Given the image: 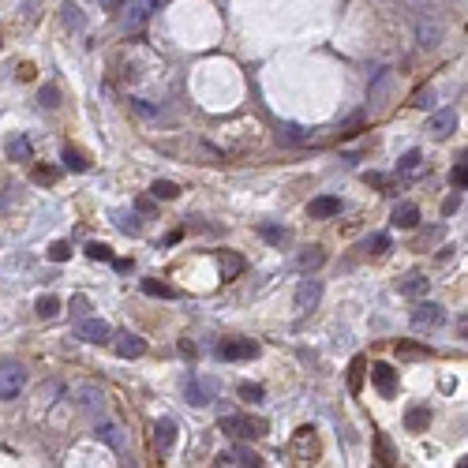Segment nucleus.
Instances as JSON below:
<instances>
[{"instance_id": "nucleus-1", "label": "nucleus", "mask_w": 468, "mask_h": 468, "mask_svg": "<svg viewBox=\"0 0 468 468\" xmlns=\"http://www.w3.org/2000/svg\"><path fill=\"white\" fill-rule=\"evenodd\" d=\"M27 386V371L19 363H0V401H15Z\"/></svg>"}, {"instance_id": "nucleus-2", "label": "nucleus", "mask_w": 468, "mask_h": 468, "mask_svg": "<svg viewBox=\"0 0 468 468\" xmlns=\"http://www.w3.org/2000/svg\"><path fill=\"white\" fill-rule=\"evenodd\" d=\"M157 4H161V0H128V4H124V30H142L150 23V15L157 12Z\"/></svg>"}, {"instance_id": "nucleus-3", "label": "nucleus", "mask_w": 468, "mask_h": 468, "mask_svg": "<svg viewBox=\"0 0 468 468\" xmlns=\"http://www.w3.org/2000/svg\"><path fill=\"white\" fill-rule=\"evenodd\" d=\"M221 431H229L233 439H255V434H266V424H259V419H251V416L229 412V416H221Z\"/></svg>"}, {"instance_id": "nucleus-4", "label": "nucleus", "mask_w": 468, "mask_h": 468, "mask_svg": "<svg viewBox=\"0 0 468 468\" xmlns=\"http://www.w3.org/2000/svg\"><path fill=\"white\" fill-rule=\"evenodd\" d=\"M71 401L79 404L83 416H101V412H105V393H101L98 386H75V390H71Z\"/></svg>"}, {"instance_id": "nucleus-5", "label": "nucleus", "mask_w": 468, "mask_h": 468, "mask_svg": "<svg viewBox=\"0 0 468 468\" xmlns=\"http://www.w3.org/2000/svg\"><path fill=\"white\" fill-rule=\"evenodd\" d=\"M319 300H322V281H319V277H304V281H300V289H296L292 307H296L300 315H307V311H315V307H319Z\"/></svg>"}, {"instance_id": "nucleus-6", "label": "nucleus", "mask_w": 468, "mask_h": 468, "mask_svg": "<svg viewBox=\"0 0 468 468\" xmlns=\"http://www.w3.org/2000/svg\"><path fill=\"white\" fill-rule=\"evenodd\" d=\"M75 337L79 341H90V345H105L113 337V326L105 319H79L75 322Z\"/></svg>"}, {"instance_id": "nucleus-7", "label": "nucleus", "mask_w": 468, "mask_h": 468, "mask_svg": "<svg viewBox=\"0 0 468 468\" xmlns=\"http://www.w3.org/2000/svg\"><path fill=\"white\" fill-rule=\"evenodd\" d=\"M109 341H113V348H116L120 360H139V356L146 352V341H142L139 334H131V330H120V334H113Z\"/></svg>"}, {"instance_id": "nucleus-8", "label": "nucleus", "mask_w": 468, "mask_h": 468, "mask_svg": "<svg viewBox=\"0 0 468 468\" xmlns=\"http://www.w3.org/2000/svg\"><path fill=\"white\" fill-rule=\"evenodd\" d=\"M408 319H412V326H416V330H434V326L446 322V311H442L439 304H416Z\"/></svg>"}, {"instance_id": "nucleus-9", "label": "nucleus", "mask_w": 468, "mask_h": 468, "mask_svg": "<svg viewBox=\"0 0 468 468\" xmlns=\"http://www.w3.org/2000/svg\"><path fill=\"white\" fill-rule=\"evenodd\" d=\"M184 393H187V404L203 408V404H210L213 398H218V382H213V378H192Z\"/></svg>"}, {"instance_id": "nucleus-10", "label": "nucleus", "mask_w": 468, "mask_h": 468, "mask_svg": "<svg viewBox=\"0 0 468 468\" xmlns=\"http://www.w3.org/2000/svg\"><path fill=\"white\" fill-rule=\"evenodd\" d=\"M371 378H375L382 398H393V393H398V375H393L390 363H371Z\"/></svg>"}, {"instance_id": "nucleus-11", "label": "nucleus", "mask_w": 468, "mask_h": 468, "mask_svg": "<svg viewBox=\"0 0 468 468\" xmlns=\"http://www.w3.org/2000/svg\"><path fill=\"white\" fill-rule=\"evenodd\" d=\"M98 439L105 442L109 450H116V454L128 450V431H124L120 424H98Z\"/></svg>"}, {"instance_id": "nucleus-12", "label": "nucleus", "mask_w": 468, "mask_h": 468, "mask_svg": "<svg viewBox=\"0 0 468 468\" xmlns=\"http://www.w3.org/2000/svg\"><path fill=\"white\" fill-rule=\"evenodd\" d=\"M221 360H255L259 356V345L255 341H229V345L218 348Z\"/></svg>"}, {"instance_id": "nucleus-13", "label": "nucleus", "mask_w": 468, "mask_h": 468, "mask_svg": "<svg viewBox=\"0 0 468 468\" xmlns=\"http://www.w3.org/2000/svg\"><path fill=\"white\" fill-rule=\"evenodd\" d=\"M390 86H393V71L390 68H378L375 79H371V86H367V98L375 101V105H382L386 94H390Z\"/></svg>"}, {"instance_id": "nucleus-14", "label": "nucleus", "mask_w": 468, "mask_h": 468, "mask_svg": "<svg viewBox=\"0 0 468 468\" xmlns=\"http://www.w3.org/2000/svg\"><path fill=\"white\" fill-rule=\"evenodd\" d=\"M454 128H457V113H454V109H442V113H434L431 124H427V131H431L434 139H446V135H454Z\"/></svg>"}, {"instance_id": "nucleus-15", "label": "nucleus", "mask_w": 468, "mask_h": 468, "mask_svg": "<svg viewBox=\"0 0 468 468\" xmlns=\"http://www.w3.org/2000/svg\"><path fill=\"white\" fill-rule=\"evenodd\" d=\"M172 442H177V424H172L169 416H165V419H157V424H154V446L161 450V454H169V450H172Z\"/></svg>"}, {"instance_id": "nucleus-16", "label": "nucleus", "mask_w": 468, "mask_h": 468, "mask_svg": "<svg viewBox=\"0 0 468 468\" xmlns=\"http://www.w3.org/2000/svg\"><path fill=\"white\" fill-rule=\"evenodd\" d=\"M404 427H408V431H427V427H431V404H408Z\"/></svg>"}, {"instance_id": "nucleus-17", "label": "nucleus", "mask_w": 468, "mask_h": 468, "mask_svg": "<svg viewBox=\"0 0 468 468\" xmlns=\"http://www.w3.org/2000/svg\"><path fill=\"white\" fill-rule=\"evenodd\" d=\"M218 465H244V468H259V465H263V457H259L255 450L236 446L233 454H221V457H218Z\"/></svg>"}, {"instance_id": "nucleus-18", "label": "nucleus", "mask_w": 468, "mask_h": 468, "mask_svg": "<svg viewBox=\"0 0 468 468\" xmlns=\"http://www.w3.org/2000/svg\"><path fill=\"white\" fill-rule=\"evenodd\" d=\"M398 289H401V296H424V292L431 289V281H427L419 270H412V274H404L398 281Z\"/></svg>"}, {"instance_id": "nucleus-19", "label": "nucleus", "mask_w": 468, "mask_h": 468, "mask_svg": "<svg viewBox=\"0 0 468 468\" xmlns=\"http://www.w3.org/2000/svg\"><path fill=\"white\" fill-rule=\"evenodd\" d=\"M307 213H311V218H337V213H341V199H337V195H319V199H311Z\"/></svg>"}, {"instance_id": "nucleus-20", "label": "nucleus", "mask_w": 468, "mask_h": 468, "mask_svg": "<svg viewBox=\"0 0 468 468\" xmlns=\"http://www.w3.org/2000/svg\"><path fill=\"white\" fill-rule=\"evenodd\" d=\"M393 229H416L419 225V210H416V203H398L393 206Z\"/></svg>"}, {"instance_id": "nucleus-21", "label": "nucleus", "mask_w": 468, "mask_h": 468, "mask_svg": "<svg viewBox=\"0 0 468 468\" xmlns=\"http://www.w3.org/2000/svg\"><path fill=\"white\" fill-rule=\"evenodd\" d=\"M259 236H263L266 244H274V248H285V244L292 240V233L285 225H259Z\"/></svg>"}, {"instance_id": "nucleus-22", "label": "nucleus", "mask_w": 468, "mask_h": 468, "mask_svg": "<svg viewBox=\"0 0 468 468\" xmlns=\"http://www.w3.org/2000/svg\"><path fill=\"white\" fill-rule=\"evenodd\" d=\"M4 150H8L12 161H30V139H27V135H12Z\"/></svg>"}, {"instance_id": "nucleus-23", "label": "nucleus", "mask_w": 468, "mask_h": 468, "mask_svg": "<svg viewBox=\"0 0 468 468\" xmlns=\"http://www.w3.org/2000/svg\"><path fill=\"white\" fill-rule=\"evenodd\" d=\"M34 311H38V319H57V315H60V300L53 296V292H45V296H38Z\"/></svg>"}, {"instance_id": "nucleus-24", "label": "nucleus", "mask_w": 468, "mask_h": 468, "mask_svg": "<svg viewBox=\"0 0 468 468\" xmlns=\"http://www.w3.org/2000/svg\"><path fill=\"white\" fill-rule=\"evenodd\" d=\"M240 270H244V259H240V255H233V251H221V281H233Z\"/></svg>"}, {"instance_id": "nucleus-25", "label": "nucleus", "mask_w": 468, "mask_h": 468, "mask_svg": "<svg viewBox=\"0 0 468 468\" xmlns=\"http://www.w3.org/2000/svg\"><path fill=\"white\" fill-rule=\"evenodd\" d=\"M142 292H146V296H161V300H177V289L157 281V277H146V281H142Z\"/></svg>"}, {"instance_id": "nucleus-26", "label": "nucleus", "mask_w": 468, "mask_h": 468, "mask_svg": "<svg viewBox=\"0 0 468 468\" xmlns=\"http://www.w3.org/2000/svg\"><path fill=\"white\" fill-rule=\"evenodd\" d=\"M439 38H442V27L439 23H419V45H424V49H434V45H439Z\"/></svg>"}, {"instance_id": "nucleus-27", "label": "nucleus", "mask_w": 468, "mask_h": 468, "mask_svg": "<svg viewBox=\"0 0 468 468\" xmlns=\"http://www.w3.org/2000/svg\"><path fill=\"white\" fill-rule=\"evenodd\" d=\"M64 169H71V172H86V169H90V161H86V154H83V150L64 146Z\"/></svg>"}, {"instance_id": "nucleus-28", "label": "nucleus", "mask_w": 468, "mask_h": 468, "mask_svg": "<svg viewBox=\"0 0 468 468\" xmlns=\"http://www.w3.org/2000/svg\"><path fill=\"white\" fill-rule=\"evenodd\" d=\"M322 263H326V251H322V248H307L304 255L296 259V266H300V270H319Z\"/></svg>"}, {"instance_id": "nucleus-29", "label": "nucleus", "mask_w": 468, "mask_h": 468, "mask_svg": "<svg viewBox=\"0 0 468 468\" xmlns=\"http://www.w3.org/2000/svg\"><path fill=\"white\" fill-rule=\"evenodd\" d=\"M419 165H424V154H419V150H408L398 161V172L401 177H412V172H419Z\"/></svg>"}, {"instance_id": "nucleus-30", "label": "nucleus", "mask_w": 468, "mask_h": 468, "mask_svg": "<svg viewBox=\"0 0 468 468\" xmlns=\"http://www.w3.org/2000/svg\"><path fill=\"white\" fill-rule=\"evenodd\" d=\"M86 259H94V263H113V248L109 244H86Z\"/></svg>"}, {"instance_id": "nucleus-31", "label": "nucleus", "mask_w": 468, "mask_h": 468, "mask_svg": "<svg viewBox=\"0 0 468 468\" xmlns=\"http://www.w3.org/2000/svg\"><path fill=\"white\" fill-rule=\"evenodd\" d=\"M150 195H154V199H165V203H169V199H177V195H180V187L172 184V180H157V184L150 187Z\"/></svg>"}, {"instance_id": "nucleus-32", "label": "nucleus", "mask_w": 468, "mask_h": 468, "mask_svg": "<svg viewBox=\"0 0 468 468\" xmlns=\"http://www.w3.org/2000/svg\"><path fill=\"white\" fill-rule=\"evenodd\" d=\"M363 367H367V363H363V356H356V360H352V367H348V390H352V393H360Z\"/></svg>"}, {"instance_id": "nucleus-33", "label": "nucleus", "mask_w": 468, "mask_h": 468, "mask_svg": "<svg viewBox=\"0 0 468 468\" xmlns=\"http://www.w3.org/2000/svg\"><path fill=\"white\" fill-rule=\"evenodd\" d=\"M116 229H120V233H128V236H139V233H142V225H139V218H135V213H116Z\"/></svg>"}, {"instance_id": "nucleus-34", "label": "nucleus", "mask_w": 468, "mask_h": 468, "mask_svg": "<svg viewBox=\"0 0 468 468\" xmlns=\"http://www.w3.org/2000/svg\"><path fill=\"white\" fill-rule=\"evenodd\" d=\"M236 393H240L244 401H251V404L263 401V386H259V382H240V390H236Z\"/></svg>"}, {"instance_id": "nucleus-35", "label": "nucleus", "mask_w": 468, "mask_h": 468, "mask_svg": "<svg viewBox=\"0 0 468 468\" xmlns=\"http://www.w3.org/2000/svg\"><path fill=\"white\" fill-rule=\"evenodd\" d=\"M450 184H454L457 192H465V184H468V165H465V161L450 169Z\"/></svg>"}, {"instance_id": "nucleus-36", "label": "nucleus", "mask_w": 468, "mask_h": 468, "mask_svg": "<svg viewBox=\"0 0 468 468\" xmlns=\"http://www.w3.org/2000/svg\"><path fill=\"white\" fill-rule=\"evenodd\" d=\"M49 259H53V263H68V259H71V244L68 240H57L49 248Z\"/></svg>"}, {"instance_id": "nucleus-37", "label": "nucleus", "mask_w": 468, "mask_h": 468, "mask_svg": "<svg viewBox=\"0 0 468 468\" xmlns=\"http://www.w3.org/2000/svg\"><path fill=\"white\" fill-rule=\"evenodd\" d=\"M86 311H90V300H86L83 292H75V296H71V315H75V319H86Z\"/></svg>"}, {"instance_id": "nucleus-38", "label": "nucleus", "mask_w": 468, "mask_h": 468, "mask_svg": "<svg viewBox=\"0 0 468 468\" xmlns=\"http://www.w3.org/2000/svg\"><path fill=\"white\" fill-rule=\"evenodd\" d=\"M64 27L68 30H83V12H79V8H64Z\"/></svg>"}, {"instance_id": "nucleus-39", "label": "nucleus", "mask_w": 468, "mask_h": 468, "mask_svg": "<svg viewBox=\"0 0 468 468\" xmlns=\"http://www.w3.org/2000/svg\"><path fill=\"white\" fill-rule=\"evenodd\" d=\"M38 101H42L45 109H57L60 101H57V86H42V94H38Z\"/></svg>"}, {"instance_id": "nucleus-40", "label": "nucleus", "mask_w": 468, "mask_h": 468, "mask_svg": "<svg viewBox=\"0 0 468 468\" xmlns=\"http://www.w3.org/2000/svg\"><path fill=\"white\" fill-rule=\"evenodd\" d=\"M378 457H382V465H393V450H390V439H386V434H378Z\"/></svg>"}, {"instance_id": "nucleus-41", "label": "nucleus", "mask_w": 468, "mask_h": 468, "mask_svg": "<svg viewBox=\"0 0 468 468\" xmlns=\"http://www.w3.org/2000/svg\"><path fill=\"white\" fill-rule=\"evenodd\" d=\"M371 248H375L378 255H382V251H390V236H371V240H367V251H371Z\"/></svg>"}, {"instance_id": "nucleus-42", "label": "nucleus", "mask_w": 468, "mask_h": 468, "mask_svg": "<svg viewBox=\"0 0 468 468\" xmlns=\"http://www.w3.org/2000/svg\"><path fill=\"white\" fill-rule=\"evenodd\" d=\"M398 356H408V360H416V356H427V348H419V345H398Z\"/></svg>"}, {"instance_id": "nucleus-43", "label": "nucleus", "mask_w": 468, "mask_h": 468, "mask_svg": "<svg viewBox=\"0 0 468 468\" xmlns=\"http://www.w3.org/2000/svg\"><path fill=\"white\" fill-rule=\"evenodd\" d=\"M431 101H434V90H419L412 105H419V109H431Z\"/></svg>"}, {"instance_id": "nucleus-44", "label": "nucleus", "mask_w": 468, "mask_h": 468, "mask_svg": "<svg viewBox=\"0 0 468 468\" xmlns=\"http://www.w3.org/2000/svg\"><path fill=\"white\" fill-rule=\"evenodd\" d=\"M34 180L38 184H53V180H57V169H34Z\"/></svg>"}, {"instance_id": "nucleus-45", "label": "nucleus", "mask_w": 468, "mask_h": 468, "mask_svg": "<svg viewBox=\"0 0 468 468\" xmlns=\"http://www.w3.org/2000/svg\"><path fill=\"white\" fill-rule=\"evenodd\" d=\"M180 356H184V360H192V363H195V356H199V348H195L192 341H180Z\"/></svg>"}, {"instance_id": "nucleus-46", "label": "nucleus", "mask_w": 468, "mask_h": 468, "mask_svg": "<svg viewBox=\"0 0 468 468\" xmlns=\"http://www.w3.org/2000/svg\"><path fill=\"white\" fill-rule=\"evenodd\" d=\"M424 244H431V240H442V225H434V229H424V236H419Z\"/></svg>"}, {"instance_id": "nucleus-47", "label": "nucleus", "mask_w": 468, "mask_h": 468, "mask_svg": "<svg viewBox=\"0 0 468 468\" xmlns=\"http://www.w3.org/2000/svg\"><path fill=\"white\" fill-rule=\"evenodd\" d=\"M457 206H461V192H457V195H450V199H446V206H442V210H446V213H454Z\"/></svg>"}, {"instance_id": "nucleus-48", "label": "nucleus", "mask_w": 468, "mask_h": 468, "mask_svg": "<svg viewBox=\"0 0 468 468\" xmlns=\"http://www.w3.org/2000/svg\"><path fill=\"white\" fill-rule=\"evenodd\" d=\"M116 274H131V259H116Z\"/></svg>"}, {"instance_id": "nucleus-49", "label": "nucleus", "mask_w": 468, "mask_h": 468, "mask_svg": "<svg viewBox=\"0 0 468 468\" xmlns=\"http://www.w3.org/2000/svg\"><path fill=\"white\" fill-rule=\"evenodd\" d=\"M101 8H120V0H101Z\"/></svg>"}]
</instances>
